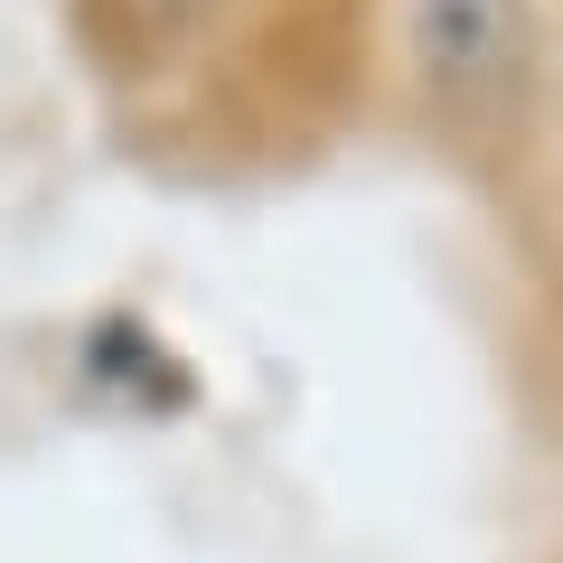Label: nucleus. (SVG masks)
<instances>
[{
  "mask_svg": "<svg viewBox=\"0 0 563 563\" xmlns=\"http://www.w3.org/2000/svg\"><path fill=\"white\" fill-rule=\"evenodd\" d=\"M122 10H132V29H179L198 0H122Z\"/></svg>",
  "mask_w": 563,
  "mask_h": 563,
  "instance_id": "nucleus-3",
  "label": "nucleus"
},
{
  "mask_svg": "<svg viewBox=\"0 0 563 563\" xmlns=\"http://www.w3.org/2000/svg\"><path fill=\"white\" fill-rule=\"evenodd\" d=\"M76 376H85V385H113V395L132 404L141 422L188 413V395H198V376H188V366L169 357L161 339H151V320H132V310H103V320L85 329V347H76Z\"/></svg>",
  "mask_w": 563,
  "mask_h": 563,
  "instance_id": "nucleus-2",
  "label": "nucleus"
},
{
  "mask_svg": "<svg viewBox=\"0 0 563 563\" xmlns=\"http://www.w3.org/2000/svg\"><path fill=\"white\" fill-rule=\"evenodd\" d=\"M404 57L442 132L498 141L536 85V0H404Z\"/></svg>",
  "mask_w": 563,
  "mask_h": 563,
  "instance_id": "nucleus-1",
  "label": "nucleus"
}]
</instances>
